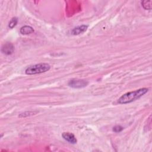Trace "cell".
Returning a JSON list of instances; mask_svg holds the SVG:
<instances>
[{"label":"cell","mask_w":152,"mask_h":152,"mask_svg":"<svg viewBox=\"0 0 152 152\" xmlns=\"http://www.w3.org/2000/svg\"><path fill=\"white\" fill-rule=\"evenodd\" d=\"M14 50V47L11 43H7L4 44L1 48V51L3 53L10 55H11Z\"/></svg>","instance_id":"cell-4"},{"label":"cell","mask_w":152,"mask_h":152,"mask_svg":"<svg viewBox=\"0 0 152 152\" xmlns=\"http://www.w3.org/2000/svg\"><path fill=\"white\" fill-rule=\"evenodd\" d=\"M124 129V128L121 125H116L113 128V131L115 132H120Z\"/></svg>","instance_id":"cell-11"},{"label":"cell","mask_w":152,"mask_h":152,"mask_svg":"<svg viewBox=\"0 0 152 152\" xmlns=\"http://www.w3.org/2000/svg\"><path fill=\"white\" fill-rule=\"evenodd\" d=\"M88 84V82L85 80L81 79H73L70 80L68 85L74 88H80L86 87Z\"/></svg>","instance_id":"cell-3"},{"label":"cell","mask_w":152,"mask_h":152,"mask_svg":"<svg viewBox=\"0 0 152 152\" xmlns=\"http://www.w3.org/2000/svg\"><path fill=\"white\" fill-rule=\"evenodd\" d=\"M20 32L21 34L24 35L30 34L34 32V29L32 27L29 26H24L21 27L20 29Z\"/></svg>","instance_id":"cell-7"},{"label":"cell","mask_w":152,"mask_h":152,"mask_svg":"<svg viewBox=\"0 0 152 152\" xmlns=\"http://www.w3.org/2000/svg\"><path fill=\"white\" fill-rule=\"evenodd\" d=\"M88 28L87 25H81L74 28L71 31V34L73 35H78L85 32Z\"/></svg>","instance_id":"cell-6"},{"label":"cell","mask_w":152,"mask_h":152,"mask_svg":"<svg viewBox=\"0 0 152 152\" xmlns=\"http://www.w3.org/2000/svg\"><path fill=\"white\" fill-rule=\"evenodd\" d=\"M148 91L147 88H141L135 91H129L124 94L119 99L118 103L119 104H126L131 103L144 96Z\"/></svg>","instance_id":"cell-1"},{"label":"cell","mask_w":152,"mask_h":152,"mask_svg":"<svg viewBox=\"0 0 152 152\" xmlns=\"http://www.w3.org/2000/svg\"><path fill=\"white\" fill-rule=\"evenodd\" d=\"M62 137L65 141H66L72 144H75L77 141L75 135L71 132H63L62 134Z\"/></svg>","instance_id":"cell-5"},{"label":"cell","mask_w":152,"mask_h":152,"mask_svg":"<svg viewBox=\"0 0 152 152\" xmlns=\"http://www.w3.org/2000/svg\"><path fill=\"white\" fill-rule=\"evenodd\" d=\"M152 1H141L142 7L146 10H151Z\"/></svg>","instance_id":"cell-8"},{"label":"cell","mask_w":152,"mask_h":152,"mask_svg":"<svg viewBox=\"0 0 152 152\" xmlns=\"http://www.w3.org/2000/svg\"><path fill=\"white\" fill-rule=\"evenodd\" d=\"M50 68L49 64L47 63H39L28 66L25 72L27 75H34L48 71Z\"/></svg>","instance_id":"cell-2"},{"label":"cell","mask_w":152,"mask_h":152,"mask_svg":"<svg viewBox=\"0 0 152 152\" xmlns=\"http://www.w3.org/2000/svg\"><path fill=\"white\" fill-rule=\"evenodd\" d=\"M18 23V18L17 17H13L9 23L8 27L10 28H13Z\"/></svg>","instance_id":"cell-10"},{"label":"cell","mask_w":152,"mask_h":152,"mask_svg":"<svg viewBox=\"0 0 152 152\" xmlns=\"http://www.w3.org/2000/svg\"><path fill=\"white\" fill-rule=\"evenodd\" d=\"M37 113H38V111H26L23 113H20L18 116L20 118H26L28 116H30L34 115H36Z\"/></svg>","instance_id":"cell-9"}]
</instances>
